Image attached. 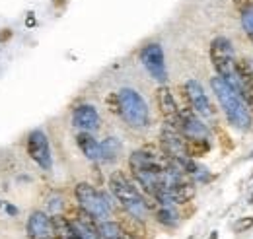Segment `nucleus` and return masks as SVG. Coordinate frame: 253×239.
<instances>
[{
    "label": "nucleus",
    "instance_id": "obj_1",
    "mask_svg": "<svg viewBox=\"0 0 253 239\" xmlns=\"http://www.w3.org/2000/svg\"><path fill=\"white\" fill-rule=\"evenodd\" d=\"M211 86H212V90H214L216 99L220 101L222 109H224L228 120H230L236 128L248 130V128L252 126V113H250V109H248V105H246L242 93L236 90L232 84H228L224 78H220L218 74L211 80Z\"/></svg>",
    "mask_w": 253,
    "mask_h": 239
},
{
    "label": "nucleus",
    "instance_id": "obj_2",
    "mask_svg": "<svg viewBox=\"0 0 253 239\" xmlns=\"http://www.w3.org/2000/svg\"><path fill=\"white\" fill-rule=\"evenodd\" d=\"M109 187H111V193L115 195V199L123 204V208L132 216V218H138L142 220L144 214H146V200L142 199V195L138 193V189L126 179L123 173H113L109 177Z\"/></svg>",
    "mask_w": 253,
    "mask_h": 239
},
{
    "label": "nucleus",
    "instance_id": "obj_3",
    "mask_svg": "<svg viewBox=\"0 0 253 239\" xmlns=\"http://www.w3.org/2000/svg\"><path fill=\"white\" fill-rule=\"evenodd\" d=\"M211 60H212V66H214L216 74L236 88L238 86V74H236V62L238 60H236L234 45H232L230 39L216 37L211 43Z\"/></svg>",
    "mask_w": 253,
    "mask_h": 239
},
{
    "label": "nucleus",
    "instance_id": "obj_4",
    "mask_svg": "<svg viewBox=\"0 0 253 239\" xmlns=\"http://www.w3.org/2000/svg\"><path fill=\"white\" fill-rule=\"evenodd\" d=\"M119 99V115H123V119L134 126V128H144L150 122V113L146 107V101L142 99V95L136 90L123 88L117 93Z\"/></svg>",
    "mask_w": 253,
    "mask_h": 239
},
{
    "label": "nucleus",
    "instance_id": "obj_5",
    "mask_svg": "<svg viewBox=\"0 0 253 239\" xmlns=\"http://www.w3.org/2000/svg\"><path fill=\"white\" fill-rule=\"evenodd\" d=\"M76 200H78L80 208L84 210V212H88V214H92L95 220L103 222L111 214L107 199L97 189H94L92 185H88V183H80L76 187Z\"/></svg>",
    "mask_w": 253,
    "mask_h": 239
},
{
    "label": "nucleus",
    "instance_id": "obj_6",
    "mask_svg": "<svg viewBox=\"0 0 253 239\" xmlns=\"http://www.w3.org/2000/svg\"><path fill=\"white\" fill-rule=\"evenodd\" d=\"M160 144L162 152L169 158V159H183L189 158L187 156V138L183 136V132L171 124H164L162 132H160Z\"/></svg>",
    "mask_w": 253,
    "mask_h": 239
},
{
    "label": "nucleus",
    "instance_id": "obj_7",
    "mask_svg": "<svg viewBox=\"0 0 253 239\" xmlns=\"http://www.w3.org/2000/svg\"><path fill=\"white\" fill-rule=\"evenodd\" d=\"M140 60L144 64V68L148 70V74L158 80L160 84H164L168 80V70H166V60H164V51L158 43H150L140 51Z\"/></svg>",
    "mask_w": 253,
    "mask_h": 239
},
{
    "label": "nucleus",
    "instance_id": "obj_8",
    "mask_svg": "<svg viewBox=\"0 0 253 239\" xmlns=\"http://www.w3.org/2000/svg\"><path fill=\"white\" fill-rule=\"evenodd\" d=\"M28 154L32 156V159L43 169H51V148H49V140L45 136L43 130H33L28 136Z\"/></svg>",
    "mask_w": 253,
    "mask_h": 239
},
{
    "label": "nucleus",
    "instance_id": "obj_9",
    "mask_svg": "<svg viewBox=\"0 0 253 239\" xmlns=\"http://www.w3.org/2000/svg\"><path fill=\"white\" fill-rule=\"evenodd\" d=\"M185 97L189 101V107L201 117H212V109H211V101L207 97V93L203 90V86L197 80L185 82Z\"/></svg>",
    "mask_w": 253,
    "mask_h": 239
},
{
    "label": "nucleus",
    "instance_id": "obj_10",
    "mask_svg": "<svg viewBox=\"0 0 253 239\" xmlns=\"http://www.w3.org/2000/svg\"><path fill=\"white\" fill-rule=\"evenodd\" d=\"M156 101H158V107H160V113L162 117L166 119L168 124L179 128V107H177V101L173 97V93L169 91L168 86H160L158 91H156Z\"/></svg>",
    "mask_w": 253,
    "mask_h": 239
},
{
    "label": "nucleus",
    "instance_id": "obj_11",
    "mask_svg": "<svg viewBox=\"0 0 253 239\" xmlns=\"http://www.w3.org/2000/svg\"><path fill=\"white\" fill-rule=\"evenodd\" d=\"M236 74H238V86L236 90L242 93V97L253 105V60L244 59L236 62Z\"/></svg>",
    "mask_w": 253,
    "mask_h": 239
},
{
    "label": "nucleus",
    "instance_id": "obj_12",
    "mask_svg": "<svg viewBox=\"0 0 253 239\" xmlns=\"http://www.w3.org/2000/svg\"><path fill=\"white\" fill-rule=\"evenodd\" d=\"M28 234L32 239H53L55 238L53 220L45 212H33L28 220Z\"/></svg>",
    "mask_w": 253,
    "mask_h": 239
},
{
    "label": "nucleus",
    "instance_id": "obj_13",
    "mask_svg": "<svg viewBox=\"0 0 253 239\" xmlns=\"http://www.w3.org/2000/svg\"><path fill=\"white\" fill-rule=\"evenodd\" d=\"M72 124L82 132H92L99 126V115L94 105H78L72 113Z\"/></svg>",
    "mask_w": 253,
    "mask_h": 239
},
{
    "label": "nucleus",
    "instance_id": "obj_14",
    "mask_svg": "<svg viewBox=\"0 0 253 239\" xmlns=\"http://www.w3.org/2000/svg\"><path fill=\"white\" fill-rule=\"evenodd\" d=\"M76 142H78V148L82 150V154L92 159V161H99L101 159V146L99 142L95 140L90 132H80L76 136Z\"/></svg>",
    "mask_w": 253,
    "mask_h": 239
},
{
    "label": "nucleus",
    "instance_id": "obj_15",
    "mask_svg": "<svg viewBox=\"0 0 253 239\" xmlns=\"http://www.w3.org/2000/svg\"><path fill=\"white\" fill-rule=\"evenodd\" d=\"M53 228H55V239H84L68 218L55 216L53 218Z\"/></svg>",
    "mask_w": 253,
    "mask_h": 239
},
{
    "label": "nucleus",
    "instance_id": "obj_16",
    "mask_svg": "<svg viewBox=\"0 0 253 239\" xmlns=\"http://www.w3.org/2000/svg\"><path fill=\"white\" fill-rule=\"evenodd\" d=\"M154 212H156V218L164 226H175L177 224L175 204H164V202H156L154 200Z\"/></svg>",
    "mask_w": 253,
    "mask_h": 239
},
{
    "label": "nucleus",
    "instance_id": "obj_17",
    "mask_svg": "<svg viewBox=\"0 0 253 239\" xmlns=\"http://www.w3.org/2000/svg\"><path fill=\"white\" fill-rule=\"evenodd\" d=\"M99 146H101V159L103 161H115L121 156V150H123L121 142L117 138H113V136L105 138Z\"/></svg>",
    "mask_w": 253,
    "mask_h": 239
},
{
    "label": "nucleus",
    "instance_id": "obj_18",
    "mask_svg": "<svg viewBox=\"0 0 253 239\" xmlns=\"http://www.w3.org/2000/svg\"><path fill=\"white\" fill-rule=\"evenodd\" d=\"M121 234H125V230H123L117 222L103 220V222L99 224V239H115V238H119Z\"/></svg>",
    "mask_w": 253,
    "mask_h": 239
},
{
    "label": "nucleus",
    "instance_id": "obj_19",
    "mask_svg": "<svg viewBox=\"0 0 253 239\" xmlns=\"http://www.w3.org/2000/svg\"><path fill=\"white\" fill-rule=\"evenodd\" d=\"M211 150L209 140H199V138H187V156L189 158H201Z\"/></svg>",
    "mask_w": 253,
    "mask_h": 239
},
{
    "label": "nucleus",
    "instance_id": "obj_20",
    "mask_svg": "<svg viewBox=\"0 0 253 239\" xmlns=\"http://www.w3.org/2000/svg\"><path fill=\"white\" fill-rule=\"evenodd\" d=\"M242 24H244V30L248 31V35L253 39V4H248L242 12Z\"/></svg>",
    "mask_w": 253,
    "mask_h": 239
},
{
    "label": "nucleus",
    "instance_id": "obj_21",
    "mask_svg": "<svg viewBox=\"0 0 253 239\" xmlns=\"http://www.w3.org/2000/svg\"><path fill=\"white\" fill-rule=\"evenodd\" d=\"M253 226V218H248V220H242L236 224V232H242V230H248Z\"/></svg>",
    "mask_w": 253,
    "mask_h": 239
},
{
    "label": "nucleus",
    "instance_id": "obj_22",
    "mask_svg": "<svg viewBox=\"0 0 253 239\" xmlns=\"http://www.w3.org/2000/svg\"><path fill=\"white\" fill-rule=\"evenodd\" d=\"M115 239H132V238H130V236H126V234H121L119 238H115Z\"/></svg>",
    "mask_w": 253,
    "mask_h": 239
}]
</instances>
